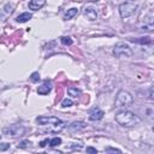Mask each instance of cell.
I'll use <instances>...</instances> for the list:
<instances>
[{
	"label": "cell",
	"instance_id": "cell-7",
	"mask_svg": "<svg viewBox=\"0 0 154 154\" xmlns=\"http://www.w3.org/2000/svg\"><path fill=\"white\" fill-rule=\"evenodd\" d=\"M103 116H105V113H103V111L100 109V108H93V109L89 112V119H90L91 122L101 120V119L103 118Z\"/></svg>",
	"mask_w": 154,
	"mask_h": 154
},
{
	"label": "cell",
	"instance_id": "cell-6",
	"mask_svg": "<svg viewBox=\"0 0 154 154\" xmlns=\"http://www.w3.org/2000/svg\"><path fill=\"white\" fill-rule=\"evenodd\" d=\"M137 5L132 4V2H123L119 5V14L122 18H128L131 17L136 13L137 11Z\"/></svg>",
	"mask_w": 154,
	"mask_h": 154
},
{
	"label": "cell",
	"instance_id": "cell-10",
	"mask_svg": "<svg viewBox=\"0 0 154 154\" xmlns=\"http://www.w3.org/2000/svg\"><path fill=\"white\" fill-rule=\"evenodd\" d=\"M147 20H144V24L141 26L142 30H146V31H152L154 29V23H153V14L150 13L148 16V18H146Z\"/></svg>",
	"mask_w": 154,
	"mask_h": 154
},
{
	"label": "cell",
	"instance_id": "cell-5",
	"mask_svg": "<svg viewBox=\"0 0 154 154\" xmlns=\"http://www.w3.org/2000/svg\"><path fill=\"white\" fill-rule=\"evenodd\" d=\"M113 54L116 58H122V57H131L132 55V49L130 46L125 42H118L114 48H113Z\"/></svg>",
	"mask_w": 154,
	"mask_h": 154
},
{
	"label": "cell",
	"instance_id": "cell-1",
	"mask_svg": "<svg viewBox=\"0 0 154 154\" xmlns=\"http://www.w3.org/2000/svg\"><path fill=\"white\" fill-rule=\"evenodd\" d=\"M36 123L38 125H41L42 128H45L46 131L48 132H53V134H58L60 131L64 130L65 128V123L59 119L58 117H47V116H38L36 118Z\"/></svg>",
	"mask_w": 154,
	"mask_h": 154
},
{
	"label": "cell",
	"instance_id": "cell-22",
	"mask_svg": "<svg viewBox=\"0 0 154 154\" xmlns=\"http://www.w3.org/2000/svg\"><path fill=\"white\" fill-rule=\"evenodd\" d=\"M10 148V144L8 143H6V142H2V143H0V150H7Z\"/></svg>",
	"mask_w": 154,
	"mask_h": 154
},
{
	"label": "cell",
	"instance_id": "cell-17",
	"mask_svg": "<svg viewBox=\"0 0 154 154\" xmlns=\"http://www.w3.org/2000/svg\"><path fill=\"white\" fill-rule=\"evenodd\" d=\"M60 41H61V43L65 45V46H71V45H72V38L69 37V36H63V37H60Z\"/></svg>",
	"mask_w": 154,
	"mask_h": 154
},
{
	"label": "cell",
	"instance_id": "cell-8",
	"mask_svg": "<svg viewBox=\"0 0 154 154\" xmlns=\"http://www.w3.org/2000/svg\"><path fill=\"white\" fill-rule=\"evenodd\" d=\"M83 14H84V16L87 17V19L90 20V22H94V20H96V18H97V12H96V10H95L94 7H85L84 11H83Z\"/></svg>",
	"mask_w": 154,
	"mask_h": 154
},
{
	"label": "cell",
	"instance_id": "cell-24",
	"mask_svg": "<svg viewBox=\"0 0 154 154\" xmlns=\"http://www.w3.org/2000/svg\"><path fill=\"white\" fill-rule=\"evenodd\" d=\"M87 152L88 153H97V150L95 148H93V147H87Z\"/></svg>",
	"mask_w": 154,
	"mask_h": 154
},
{
	"label": "cell",
	"instance_id": "cell-19",
	"mask_svg": "<svg viewBox=\"0 0 154 154\" xmlns=\"http://www.w3.org/2000/svg\"><path fill=\"white\" fill-rule=\"evenodd\" d=\"M30 144H31V143H30L28 140H23V141H20V142L18 143V146H17V147H18V148H20V149H25V148H29V147H30Z\"/></svg>",
	"mask_w": 154,
	"mask_h": 154
},
{
	"label": "cell",
	"instance_id": "cell-23",
	"mask_svg": "<svg viewBox=\"0 0 154 154\" xmlns=\"http://www.w3.org/2000/svg\"><path fill=\"white\" fill-rule=\"evenodd\" d=\"M48 143H49V140H48V138H45L43 141H41V142H40V147H42V148H43V147H46Z\"/></svg>",
	"mask_w": 154,
	"mask_h": 154
},
{
	"label": "cell",
	"instance_id": "cell-18",
	"mask_svg": "<svg viewBox=\"0 0 154 154\" xmlns=\"http://www.w3.org/2000/svg\"><path fill=\"white\" fill-rule=\"evenodd\" d=\"M135 42L141 43V45H146V43H150V42H152V38L148 37V36H146V37H140L138 40H135Z\"/></svg>",
	"mask_w": 154,
	"mask_h": 154
},
{
	"label": "cell",
	"instance_id": "cell-11",
	"mask_svg": "<svg viewBox=\"0 0 154 154\" xmlns=\"http://www.w3.org/2000/svg\"><path fill=\"white\" fill-rule=\"evenodd\" d=\"M85 128V123L84 122H73L69 125V130L75 132V131H79V130H83Z\"/></svg>",
	"mask_w": 154,
	"mask_h": 154
},
{
	"label": "cell",
	"instance_id": "cell-20",
	"mask_svg": "<svg viewBox=\"0 0 154 154\" xmlns=\"http://www.w3.org/2000/svg\"><path fill=\"white\" fill-rule=\"evenodd\" d=\"M30 79H31V82H34V83L38 82V81H40V73H38V72H32L31 76H30Z\"/></svg>",
	"mask_w": 154,
	"mask_h": 154
},
{
	"label": "cell",
	"instance_id": "cell-2",
	"mask_svg": "<svg viewBox=\"0 0 154 154\" xmlns=\"http://www.w3.org/2000/svg\"><path fill=\"white\" fill-rule=\"evenodd\" d=\"M116 122L124 128H131L140 123V118L134 112L124 109L116 114Z\"/></svg>",
	"mask_w": 154,
	"mask_h": 154
},
{
	"label": "cell",
	"instance_id": "cell-9",
	"mask_svg": "<svg viewBox=\"0 0 154 154\" xmlns=\"http://www.w3.org/2000/svg\"><path fill=\"white\" fill-rule=\"evenodd\" d=\"M52 90V82L51 81H45L43 82V84L41 85V87H38L37 88V93L40 94V95H47L49 91Z\"/></svg>",
	"mask_w": 154,
	"mask_h": 154
},
{
	"label": "cell",
	"instance_id": "cell-14",
	"mask_svg": "<svg viewBox=\"0 0 154 154\" xmlns=\"http://www.w3.org/2000/svg\"><path fill=\"white\" fill-rule=\"evenodd\" d=\"M77 13H78V8H76V7H72V8L67 10V11L65 12V14H64V19L69 20V19H71L72 17H75Z\"/></svg>",
	"mask_w": 154,
	"mask_h": 154
},
{
	"label": "cell",
	"instance_id": "cell-21",
	"mask_svg": "<svg viewBox=\"0 0 154 154\" xmlns=\"http://www.w3.org/2000/svg\"><path fill=\"white\" fill-rule=\"evenodd\" d=\"M72 101L70 100V99H64L63 101H61V107H70V106H72Z\"/></svg>",
	"mask_w": 154,
	"mask_h": 154
},
{
	"label": "cell",
	"instance_id": "cell-15",
	"mask_svg": "<svg viewBox=\"0 0 154 154\" xmlns=\"http://www.w3.org/2000/svg\"><path fill=\"white\" fill-rule=\"evenodd\" d=\"M67 94L70 96H72V97H77V96L81 95V90L78 88H76V87H69L67 88Z\"/></svg>",
	"mask_w": 154,
	"mask_h": 154
},
{
	"label": "cell",
	"instance_id": "cell-28",
	"mask_svg": "<svg viewBox=\"0 0 154 154\" xmlns=\"http://www.w3.org/2000/svg\"><path fill=\"white\" fill-rule=\"evenodd\" d=\"M0 138H1V135H0Z\"/></svg>",
	"mask_w": 154,
	"mask_h": 154
},
{
	"label": "cell",
	"instance_id": "cell-13",
	"mask_svg": "<svg viewBox=\"0 0 154 154\" xmlns=\"http://www.w3.org/2000/svg\"><path fill=\"white\" fill-rule=\"evenodd\" d=\"M31 13H29V12H23V13H20L19 16H17V18H16V20L18 22V23H25V22H28L29 19H31Z\"/></svg>",
	"mask_w": 154,
	"mask_h": 154
},
{
	"label": "cell",
	"instance_id": "cell-27",
	"mask_svg": "<svg viewBox=\"0 0 154 154\" xmlns=\"http://www.w3.org/2000/svg\"><path fill=\"white\" fill-rule=\"evenodd\" d=\"M130 1H135V0H130Z\"/></svg>",
	"mask_w": 154,
	"mask_h": 154
},
{
	"label": "cell",
	"instance_id": "cell-4",
	"mask_svg": "<svg viewBox=\"0 0 154 154\" xmlns=\"http://www.w3.org/2000/svg\"><path fill=\"white\" fill-rule=\"evenodd\" d=\"M4 135L7 136V137H12V138H17V137H20L25 134V128L23 125H18V124H14V125H10L7 128H5L2 130Z\"/></svg>",
	"mask_w": 154,
	"mask_h": 154
},
{
	"label": "cell",
	"instance_id": "cell-26",
	"mask_svg": "<svg viewBox=\"0 0 154 154\" xmlns=\"http://www.w3.org/2000/svg\"><path fill=\"white\" fill-rule=\"evenodd\" d=\"M149 99L153 100V89H152V88H150V90H149Z\"/></svg>",
	"mask_w": 154,
	"mask_h": 154
},
{
	"label": "cell",
	"instance_id": "cell-12",
	"mask_svg": "<svg viewBox=\"0 0 154 154\" xmlns=\"http://www.w3.org/2000/svg\"><path fill=\"white\" fill-rule=\"evenodd\" d=\"M43 5H45L43 0H30V1H29V8L32 10V11L40 10Z\"/></svg>",
	"mask_w": 154,
	"mask_h": 154
},
{
	"label": "cell",
	"instance_id": "cell-3",
	"mask_svg": "<svg viewBox=\"0 0 154 154\" xmlns=\"http://www.w3.org/2000/svg\"><path fill=\"white\" fill-rule=\"evenodd\" d=\"M134 102V97L132 95L126 91V90H120L117 94L116 97V107L117 108H122V107H129L131 103Z\"/></svg>",
	"mask_w": 154,
	"mask_h": 154
},
{
	"label": "cell",
	"instance_id": "cell-16",
	"mask_svg": "<svg viewBox=\"0 0 154 154\" xmlns=\"http://www.w3.org/2000/svg\"><path fill=\"white\" fill-rule=\"evenodd\" d=\"M51 147H58L59 144H61V138L60 137H53L52 140H49V143H48Z\"/></svg>",
	"mask_w": 154,
	"mask_h": 154
},
{
	"label": "cell",
	"instance_id": "cell-25",
	"mask_svg": "<svg viewBox=\"0 0 154 154\" xmlns=\"http://www.w3.org/2000/svg\"><path fill=\"white\" fill-rule=\"evenodd\" d=\"M106 152H113V153H120L119 149H116V148H106Z\"/></svg>",
	"mask_w": 154,
	"mask_h": 154
}]
</instances>
